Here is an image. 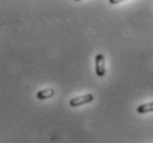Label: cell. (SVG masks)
Segmentation results:
<instances>
[{
  "instance_id": "1",
  "label": "cell",
  "mask_w": 153,
  "mask_h": 143,
  "mask_svg": "<svg viewBox=\"0 0 153 143\" xmlns=\"http://www.w3.org/2000/svg\"><path fill=\"white\" fill-rule=\"evenodd\" d=\"M93 94L91 93H87V94H83V96H80V97H76L71 99L69 101V104L70 107L72 108H76V107H80V105H84V104H88L90 102L93 101Z\"/></svg>"
},
{
  "instance_id": "2",
  "label": "cell",
  "mask_w": 153,
  "mask_h": 143,
  "mask_svg": "<svg viewBox=\"0 0 153 143\" xmlns=\"http://www.w3.org/2000/svg\"><path fill=\"white\" fill-rule=\"evenodd\" d=\"M105 60L102 53H98L96 56V74L98 77H103L105 74Z\"/></svg>"
},
{
  "instance_id": "3",
  "label": "cell",
  "mask_w": 153,
  "mask_h": 143,
  "mask_svg": "<svg viewBox=\"0 0 153 143\" xmlns=\"http://www.w3.org/2000/svg\"><path fill=\"white\" fill-rule=\"evenodd\" d=\"M54 91L53 89H43V90H40L37 92V99L38 100H47V99H50V98H52L54 96Z\"/></svg>"
},
{
  "instance_id": "4",
  "label": "cell",
  "mask_w": 153,
  "mask_h": 143,
  "mask_svg": "<svg viewBox=\"0 0 153 143\" xmlns=\"http://www.w3.org/2000/svg\"><path fill=\"white\" fill-rule=\"evenodd\" d=\"M153 111V102H149V103H144V104L139 105L137 108V112L138 113H148Z\"/></svg>"
},
{
  "instance_id": "5",
  "label": "cell",
  "mask_w": 153,
  "mask_h": 143,
  "mask_svg": "<svg viewBox=\"0 0 153 143\" xmlns=\"http://www.w3.org/2000/svg\"><path fill=\"white\" fill-rule=\"evenodd\" d=\"M109 2H110V4H119V2H120V1H113V0H110V1H109Z\"/></svg>"
}]
</instances>
